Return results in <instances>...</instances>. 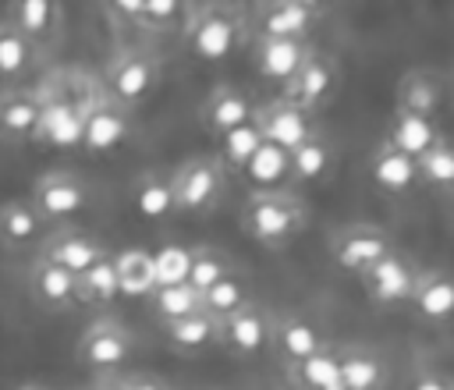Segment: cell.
Here are the masks:
<instances>
[{
  "label": "cell",
  "mask_w": 454,
  "mask_h": 390,
  "mask_svg": "<svg viewBox=\"0 0 454 390\" xmlns=\"http://www.w3.org/2000/svg\"><path fill=\"white\" fill-rule=\"evenodd\" d=\"M248 11L241 4H188L181 43L199 64H223L248 46Z\"/></svg>",
  "instance_id": "cell-1"
},
{
  "label": "cell",
  "mask_w": 454,
  "mask_h": 390,
  "mask_svg": "<svg viewBox=\"0 0 454 390\" xmlns=\"http://www.w3.org/2000/svg\"><path fill=\"white\" fill-rule=\"evenodd\" d=\"M238 223L259 248L280 252L301 238V230L309 223V209H305V199L294 195L291 188L252 191L238 213Z\"/></svg>",
  "instance_id": "cell-2"
},
{
  "label": "cell",
  "mask_w": 454,
  "mask_h": 390,
  "mask_svg": "<svg viewBox=\"0 0 454 390\" xmlns=\"http://www.w3.org/2000/svg\"><path fill=\"white\" fill-rule=\"evenodd\" d=\"M160 74L163 64L149 46H124L106 60L103 71V92L121 106V110H138L142 103H149V96L160 89Z\"/></svg>",
  "instance_id": "cell-3"
},
{
  "label": "cell",
  "mask_w": 454,
  "mask_h": 390,
  "mask_svg": "<svg viewBox=\"0 0 454 390\" xmlns=\"http://www.w3.org/2000/svg\"><path fill=\"white\" fill-rule=\"evenodd\" d=\"M174 213L209 216L227 199V170L216 156H188L170 170Z\"/></svg>",
  "instance_id": "cell-4"
},
{
  "label": "cell",
  "mask_w": 454,
  "mask_h": 390,
  "mask_svg": "<svg viewBox=\"0 0 454 390\" xmlns=\"http://www.w3.org/2000/svg\"><path fill=\"white\" fill-rule=\"evenodd\" d=\"M135 351L131 330L114 316H96L74 340V362L92 376H117Z\"/></svg>",
  "instance_id": "cell-5"
},
{
  "label": "cell",
  "mask_w": 454,
  "mask_h": 390,
  "mask_svg": "<svg viewBox=\"0 0 454 390\" xmlns=\"http://www.w3.org/2000/svg\"><path fill=\"white\" fill-rule=\"evenodd\" d=\"M32 209L39 213V220L53 230V227H67L78 213L89 209L92 202V184L78 174V170H46L39 174V181L32 184L28 195Z\"/></svg>",
  "instance_id": "cell-6"
},
{
  "label": "cell",
  "mask_w": 454,
  "mask_h": 390,
  "mask_svg": "<svg viewBox=\"0 0 454 390\" xmlns=\"http://www.w3.org/2000/svg\"><path fill=\"white\" fill-rule=\"evenodd\" d=\"M248 11V35L252 39H294L309 43L316 25L323 21V4L312 0H262Z\"/></svg>",
  "instance_id": "cell-7"
},
{
  "label": "cell",
  "mask_w": 454,
  "mask_h": 390,
  "mask_svg": "<svg viewBox=\"0 0 454 390\" xmlns=\"http://www.w3.org/2000/svg\"><path fill=\"white\" fill-rule=\"evenodd\" d=\"M337 89H340V64H337V57L312 46V53L305 57V64L280 89V99H287L291 106H298V110H305V113L316 117L319 110H326L333 103Z\"/></svg>",
  "instance_id": "cell-8"
},
{
  "label": "cell",
  "mask_w": 454,
  "mask_h": 390,
  "mask_svg": "<svg viewBox=\"0 0 454 390\" xmlns=\"http://www.w3.org/2000/svg\"><path fill=\"white\" fill-rule=\"evenodd\" d=\"M415 277H419L415 259L394 245L387 255H380L369 269L358 273V284H362L369 305H376V308H401L411 298Z\"/></svg>",
  "instance_id": "cell-9"
},
{
  "label": "cell",
  "mask_w": 454,
  "mask_h": 390,
  "mask_svg": "<svg viewBox=\"0 0 454 390\" xmlns=\"http://www.w3.org/2000/svg\"><path fill=\"white\" fill-rule=\"evenodd\" d=\"M252 124L259 131V138L280 152H291L298 149L305 138H312L319 131V121L298 106H291L287 99L273 96L266 103H255V113H252Z\"/></svg>",
  "instance_id": "cell-10"
},
{
  "label": "cell",
  "mask_w": 454,
  "mask_h": 390,
  "mask_svg": "<svg viewBox=\"0 0 454 390\" xmlns=\"http://www.w3.org/2000/svg\"><path fill=\"white\" fill-rule=\"evenodd\" d=\"M390 248H394V238L380 223H344L330 234V259L351 277L369 269Z\"/></svg>",
  "instance_id": "cell-11"
},
{
  "label": "cell",
  "mask_w": 454,
  "mask_h": 390,
  "mask_svg": "<svg viewBox=\"0 0 454 390\" xmlns=\"http://www.w3.org/2000/svg\"><path fill=\"white\" fill-rule=\"evenodd\" d=\"M270 330H273V312L259 301H248L220 319L216 347H223L234 358H255L270 347Z\"/></svg>",
  "instance_id": "cell-12"
},
{
  "label": "cell",
  "mask_w": 454,
  "mask_h": 390,
  "mask_svg": "<svg viewBox=\"0 0 454 390\" xmlns=\"http://www.w3.org/2000/svg\"><path fill=\"white\" fill-rule=\"evenodd\" d=\"M128 135H131V113L121 110L103 89H96V96L89 99V110L82 117V138H78V145L89 156H106L117 145H124Z\"/></svg>",
  "instance_id": "cell-13"
},
{
  "label": "cell",
  "mask_w": 454,
  "mask_h": 390,
  "mask_svg": "<svg viewBox=\"0 0 454 390\" xmlns=\"http://www.w3.org/2000/svg\"><path fill=\"white\" fill-rule=\"evenodd\" d=\"M35 255L46 259L50 266H60L64 273L78 277L82 269H89L92 262H99V259L110 255V252H106V245H103L92 230L67 223V227H53V230H46V238H43V245H39Z\"/></svg>",
  "instance_id": "cell-14"
},
{
  "label": "cell",
  "mask_w": 454,
  "mask_h": 390,
  "mask_svg": "<svg viewBox=\"0 0 454 390\" xmlns=\"http://www.w3.org/2000/svg\"><path fill=\"white\" fill-rule=\"evenodd\" d=\"M99 89V85H96ZM96 89L85 96V92H74V89H64L57 99H46L39 89V99H43V117H39V131H35V142L43 145H78L82 138V117L89 110V99L96 96Z\"/></svg>",
  "instance_id": "cell-15"
},
{
  "label": "cell",
  "mask_w": 454,
  "mask_h": 390,
  "mask_svg": "<svg viewBox=\"0 0 454 390\" xmlns=\"http://www.w3.org/2000/svg\"><path fill=\"white\" fill-rule=\"evenodd\" d=\"M252 113H255V99L241 89V85H231V82H220L206 92L202 106H199V124L206 128V135L213 138H223L231 135L234 128H245L252 124Z\"/></svg>",
  "instance_id": "cell-16"
},
{
  "label": "cell",
  "mask_w": 454,
  "mask_h": 390,
  "mask_svg": "<svg viewBox=\"0 0 454 390\" xmlns=\"http://www.w3.org/2000/svg\"><path fill=\"white\" fill-rule=\"evenodd\" d=\"M25 287L35 308L50 312V316H67L78 308V291H74V277L64 273L60 266H50L46 259L32 255L28 273H25Z\"/></svg>",
  "instance_id": "cell-17"
},
{
  "label": "cell",
  "mask_w": 454,
  "mask_h": 390,
  "mask_svg": "<svg viewBox=\"0 0 454 390\" xmlns=\"http://www.w3.org/2000/svg\"><path fill=\"white\" fill-rule=\"evenodd\" d=\"M7 21L25 35L35 57H46L60 46V4L50 0H14L7 7Z\"/></svg>",
  "instance_id": "cell-18"
},
{
  "label": "cell",
  "mask_w": 454,
  "mask_h": 390,
  "mask_svg": "<svg viewBox=\"0 0 454 390\" xmlns=\"http://www.w3.org/2000/svg\"><path fill=\"white\" fill-rule=\"evenodd\" d=\"M365 177L369 184L387 195V199H408L411 191H419V170H415V160L401 156L397 149H390L383 138L376 142V149L369 152L365 160Z\"/></svg>",
  "instance_id": "cell-19"
},
{
  "label": "cell",
  "mask_w": 454,
  "mask_h": 390,
  "mask_svg": "<svg viewBox=\"0 0 454 390\" xmlns=\"http://www.w3.org/2000/svg\"><path fill=\"white\" fill-rule=\"evenodd\" d=\"M323 344H326V337L319 333V326L309 316H301V312H280V316H273L270 347L277 351V358L284 362V369L312 358Z\"/></svg>",
  "instance_id": "cell-20"
},
{
  "label": "cell",
  "mask_w": 454,
  "mask_h": 390,
  "mask_svg": "<svg viewBox=\"0 0 454 390\" xmlns=\"http://www.w3.org/2000/svg\"><path fill=\"white\" fill-rule=\"evenodd\" d=\"M447 103V78L433 67H411L401 74L397 92H394V110L415 113V117H429L436 121V113Z\"/></svg>",
  "instance_id": "cell-21"
},
{
  "label": "cell",
  "mask_w": 454,
  "mask_h": 390,
  "mask_svg": "<svg viewBox=\"0 0 454 390\" xmlns=\"http://www.w3.org/2000/svg\"><path fill=\"white\" fill-rule=\"evenodd\" d=\"M337 355V379L340 390H387L390 383V365L376 347L365 344H340L333 347Z\"/></svg>",
  "instance_id": "cell-22"
},
{
  "label": "cell",
  "mask_w": 454,
  "mask_h": 390,
  "mask_svg": "<svg viewBox=\"0 0 454 390\" xmlns=\"http://www.w3.org/2000/svg\"><path fill=\"white\" fill-rule=\"evenodd\" d=\"M248 53H252V67L259 78L277 82L280 89L294 78V71L305 64V57L312 53V43H294V39H248Z\"/></svg>",
  "instance_id": "cell-23"
},
{
  "label": "cell",
  "mask_w": 454,
  "mask_h": 390,
  "mask_svg": "<svg viewBox=\"0 0 454 390\" xmlns=\"http://www.w3.org/2000/svg\"><path fill=\"white\" fill-rule=\"evenodd\" d=\"M408 308H411L422 323L443 326V323L454 316V280H450V273L440 269V266L419 269L415 287H411V298H408Z\"/></svg>",
  "instance_id": "cell-24"
},
{
  "label": "cell",
  "mask_w": 454,
  "mask_h": 390,
  "mask_svg": "<svg viewBox=\"0 0 454 390\" xmlns=\"http://www.w3.org/2000/svg\"><path fill=\"white\" fill-rule=\"evenodd\" d=\"M46 223L39 220V213L32 209L28 199H4L0 202V245L7 252H39L43 238H46Z\"/></svg>",
  "instance_id": "cell-25"
},
{
  "label": "cell",
  "mask_w": 454,
  "mask_h": 390,
  "mask_svg": "<svg viewBox=\"0 0 454 390\" xmlns=\"http://www.w3.org/2000/svg\"><path fill=\"white\" fill-rule=\"evenodd\" d=\"M43 117V99L35 89H0V138L35 142Z\"/></svg>",
  "instance_id": "cell-26"
},
{
  "label": "cell",
  "mask_w": 454,
  "mask_h": 390,
  "mask_svg": "<svg viewBox=\"0 0 454 390\" xmlns=\"http://www.w3.org/2000/svg\"><path fill=\"white\" fill-rule=\"evenodd\" d=\"M440 138H443V131H440L436 121L415 117V113H404V110H394V113H390V124H387V135H383V142H387L390 149H397L401 156H408V160H419V156L429 152Z\"/></svg>",
  "instance_id": "cell-27"
},
{
  "label": "cell",
  "mask_w": 454,
  "mask_h": 390,
  "mask_svg": "<svg viewBox=\"0 0 454 390\" xmlns=\"http://www.w3.org/2000/svg\"><path fill=\"white\" fill-rule=\"evenodd\" d=\"M216 333H220V319H213L209 312H195L174 323H160V337L177 351V355H202L206 347H216Z\"/></svg>",
  "instance_id": "cell-28"
},
{
  "label": "cell",
  "mask_w": 454,
  "mask_h": 390,
  "mask_svg": "<svg viewBox=\"0 0 454 390\" xmlns=\"http://www.w3.org/2000/svg\"><path fill=\"white\" fill-rule=\"evenodd\" d=\"M333 167V142L326 138V131L319 128L312 138H305L298 149L287 152V177L291 184H316L330 174Z\"/></svg>",
  "instance_id": "cell-29"
},
{
  "label": "cell",
  "mask_w": 454,
  "mask_h": 390,
  "mask_svg": "<svg viewBox=\"0 0 454 390\" xmlns=\"http://www.w3.org/2000/svg\"><path fill=\"white\" fill-rule=\"evenodd\" d=\"M131 206L142 220H167L174 213V195H170V170H142L131 184Z\"/></svg>",
  "instance_id": "cell-30"
},
{
  "label": "cell",
  "mask_w": 454,
  "mask_h": 390,
  "mask_svg": "<svg viewBox=\"0 0 454 390\" xmlns=\"http://www.w3.org/2000/svg\"><path fill=\"white\" fill-rule=\"evenodd\" d=\"M114 277H117V294L128 298H149L156 287V266L145 248H124L114 255Z\"/></svg>",
  "instance_id": "cell-31"
},
{
  "label": "cell",
  "mask_w": 454,
  "mask_h": 390,
  "mask_svg": "<svg viewBox=\"0 0 454 390\" xmlns=\"http://www.w3.org/2000/svg\"><path fill=\"white\" fill-rule=\"evenodd\" d=\"M74 291H78V305L85 308H110L117 298V277H114V255H103L99 262H92L89 269H82L74 277Z\"/></svg>",
  "instance_id": "cell-32"
},
{
  "label": "cell",
  "mask_w": 454,
  "mask_h": 390,
  "mask_svg": "<svg viewBox=\"0 0 454 390\" xmlns=\"http://www.w3.org/2000/svg\"><path fill=\"white\" fill-rule=\"evenodd\" d=\"M241 177L252 184V191H280L291 184L287 177V152L273 149V145H259L252 152V160L241 167Z\"/></svg>",
  "instance_id": "cell-33"
},
{
  "label": "cell",
  "mask_w": 454,
  "mask_h": 390,
  "mask_svg": "<svg viewBox=\"0 0 454 390\" xmlns=\"http://www.w3.org/2000/svg\"><path fill=\"white\" fill-rule=\"evenodd\" d=\"M415 170H419V184H426L433 195L440 199H450L454 195V149L447 142V135L415 160Z\"/></svg>",
  "instance_id": "cell-34"
},
{
  "label": "cell",
  "mask_w": 454,
  "mask_h": 390,
  "mask_svg": "<svg viewBox=\"0 0 454 390\" xmlns=\"http://www.w3.org/2000/svg\"><path fill=\"white\" fill-rule=\"evenodd\" d=\"M149 312H153L156 323H174V319L202 312V294L192 284H184V280L181 284H163V287H153Z\"/></svg>",
  "instance_id": "cell-35"
},
{
  "label": "cell",
  "mask_w": 454,
  "mask_h": 390,
  "mask_svg": "<svg viewBox=\"0 0 454 390\" xmlns=\"http://www.w3.org/2000/svg\"><path fill=\"white\" fill-rule=\"evenodd\" d=\"M231 273H238V269H234V262H231V255H227V252L209 248V245H202V248H192V252H188L184 284H192L199 294H202V291H209L213 284L227 280Z\"/></svg>",
  "instance_id": "cell-36"
},
{
  "label": "cell",
  "mask_w": 454,
  "mask_h": 390,
  "mask_svg": "<svg viewBox=\"0 0 454 390\" xmlns=\"http://www.w3.org/2000/svg\"><path fill=\"white\" fill-rule=\"evenodd\" d=\"M287 376H291L294 390H333V386H340V379H337V355H333V344H323L312 358L291 365Z\"/></svg>",
  "instance_id": "cell-37"
},
{
  "label": "cell",
  "mask_w": 454,
  "mask_h": 390,
  "mask_svg": "<svg viewBox=\"0 0 454 390\" xmlns=\"http://www.w3.org/2000/svg\"><path fill=\"white\" fill-rule=\"evenodd\" d=\"M35 60L39 57L25 43V35L7 18H0V78L4 82H18V78H25L32 71Z\"/></svg>",
  "instance_id": "cell-38"
},
{
  "label": "cell",
  "mask_w": 454,
  "mask_h": 390,
  "mask_svg": "<svg viewBox=\"0 0 454 390\" xmlns=\"http://www.w3.org/2000/svg\"><path fill=\"white\" fill-rule=\"evenodd\" d=\"M248 301H255V298L248 294V284H245L238 273H231L227 280H220V284H213L209 291H202V312H209L213 319H223V316L238 312V308L248 305Z\"/></svg>",
  "instance_id": "cell-39"
},
{
  "label": "cell",
  "mask_w": 454,
  "mask_h": 390,
  "mask_svg": "<svg viewBox=\"0 0 454 390\" xmlns=\"http://www.w3.org/2000/svg\"><path fill=\"white\" fill-rule=\"evenodd\" d=\"M216 145H220V152H216L220 167H223L227 174H241V167L252 160V152L262 145V138H259L255 124H245V128H234L231 135L216 138Z\"/></svg>",
  "instance_id": "cell-40"
},
{
  "label": "cell",
  "mask_w": 454,
  "mask_h": 390,
  "mask_svg": "<svg viewBox=\"0 0 454 390\" xmlns=\"http://www.w3.org/2000/svg\"><path fill=\"white\" fill-rule=\"evenodd\" d=\"M184 18H188V4H181V0H138L135 25L145 32H170V28L181 32Z\"/></svg>",
  "instance_id": "cell-41"
},
{
  "label": "cell",
  "mask_w": 454,
  "mask_h": 390,
  "mask_svg": "<svg viewBox=\"0 0 454 390\" xmlns=\"http://www.w3.org/2000/svg\"><path fill=\"white\" fill-rule=\"evenodd\" d=\"M117 386L121 390H170L160 376L153 372H117Z\"/></svg>",
  "instance_id": "cell-42"
},
{
  "label": "cell",
  "mask_w": 454,
  "mask_h": 390,
  "mask_svg": "<svg viewBox=\"0 0 454 390\" xmlns=\"http://www.w3.org/2000/svg\"><path fill=\"white\" fill-rule=\"evenodd\" d=\"M408 390H454V386H450V379L443 372H419L408 383Z\"/></svg>",
  "instance_id": "cell-43"
},
{
  "label": "cell",
  "mask_w": 454,
  "mask_h": 390,
  "mask_svg": "<svg viewBox=\"0 0 454 390\" xmlns=\"http://www.w3.org/2000/svg\"><path fill=\"white\" fill-rule=\"evenodd\" d=\"M82 390H121V386H117V376H92Z\"/></svg>",
  "instance_id": "cell-44"
},
{
  "label": "cell",
  "mask_w": 454,
  "mask_h": 390,
  "mask_svg": "<svg viewBox=\"0 0 454 390\" xmlns=\"http://www.w3.org/2000/svg\"><path fill=\"white\" fill-rule=\"evenodd\" d=\"M18 390H50V386H43V383H25V386H18Z\"/></svg>",
  "instance_id": "cell-45"
},
{
  "label": "cell",
  "mask_w": 454,
  "mask_h": 390,
  "mask_svg": "<svg viewBox=\"0 0 454 390\" xmlns=\"http://www.w3.org/2000/svg\"><path fill=\"white\" fill-rule=\"evenodd\" d=\"M333 390H340V386H333Z\"/></svg>",
  "instance_id": "cell-46"
}]
</instances>
